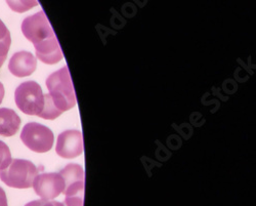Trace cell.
I'll return each instance as SVG.
<instances>
[{"instance_id": "9a60e30c", "label": "cell", "mask_w": 256, "mask_h": 206, "mask_svg": "<svg viewBox=\"0 0 256 206\" xmlns=\"http://www.w3.org/2000/svg\"><path fill=\"white\" fill-rule=\"evenodd\" d=\"M65 206H83V194L75 196H66Z\"/></svg>"}, {"instance_id": "277c9868", "label": "cell", "mask_w": 256, "mask_h": 206, "mask_svg": "<svg viewBox=\"0 0 256 206\" xmlns=\"http://www.w3.org/2000/svg\"><path fill=\"white\" fill-rule=\"evenodd\" d=\"M20 140L31 151L46 153L52 148L54 136L48 126L37 122H30L27 123L20 132Z\"/></svg>"}, {"instance_id": "ac0fdd59", "label": "cell", "mask_w": 256, "mask_h": 206, "mask_svg": "<svg viewBox=\"0 0 256 206\" xmlns=\"http://www.w3.org/2000/svg\"><path fill=\"white\" fill-rule=\"evenodd\" d=\"M0 206H8L6 194L2 187H0Z\"/></svg>"}, {"instance_id": "8fae6325", "label": "cell", "mask_w": 256, "mask_h": 206, "mask_svg": "<svg viewBox=\"0 0 256 206\" xmlns=\"http://www.w3.org/2000/svg\"><path fill=\"white\" fill-rule=\"evenodd\" d=\"M20 126V118L12 109L0 108V136H12Z\"/></svg>"}, {"instance_id": "5bb4252c", "label": "cell", "mask_w": 256, "mask_h": 206, "mask_svg": "<svg viewBox=\"0 0 256 206\" xmlns=\"http://www.w3.org/2000/svg\"><path fill=\"white\" fill-rule=\"evenodd\" d=\"M12 161V154L8 146L2 140H0V170L6 168Z\"/></svg>"}, {"instance_id": "7c38bea8", "label": "cell", "mask_w": 256, "mask_h": 206, "mask_svg": "<svg viewBox=\"0 0 256 206\" xmlns=\"http://www.w3.org/2000/svg\"><path fill=\"white\" fill-rule=\"evenodd\" d=\"M44 109H42V112L40 113L39 117L44 118V119H48V120H54L56 118H58L62 112L58 110V108L54 106V102L50 98V96L48 94H44Z\"/></svg>"}, {"instance_id": "ffe728a7", "label": "cell", "mask_w": 256, "mask_h": 206, "mask_svg": "<svg viewBox=\"0 0 256 206\" xmlns=\"http://www.w3.org/2000/svg\"><path fill=\"white\" fill-rule=\"evenodd\" d=\"M4 58H0V68H2V65H4Z\"/></svg>"}, {"instance_id": "ba28073f", "label": "cell", "mask_w": 256, "mask_h": 206, "mask_svg": "<svg viewBox=\"0 0 256 206\" xmlns=\"http://www.w3.org/2000/svg\"><path fill=\"white\" fill-rule=\"evenodd\" d=\"M65 182V189L62 193L65 196H75L84 194V170L78 164H68L60 172Z\"/></svg>"}, {"instance_id": "8992f818", "label": "cell", "mask_w": 256, "mask_h": 206, "mask_svg": "<svg viewBox=\"0 0 256 206\" xmlns=\"http://www.w3.org/2000/svg\"><path fill=\"white\" fill-rule=\"evenodd\" d=\"M32 186L41 199L52 200L62 193L65 189V182L60 172L41 174L35 178Z\"/></svg>"}, {"instance_id": "d6986e66", "label": "cell", "mask_w": 256, "mask_h": 206, "mask_svg": "<svg viewBox=\"0 0 256 206\" xmlns=\"http://www.w3.org/2000/svg\"><path fill=\"white\" fill-rule=\"evenodd\" d=\"M4 94H6V92H4V84H2V82H0V105H2V100H4Z\"/></svg>"}, {"instance_id": "9c48e42d", "label": "cell", "mask_w": 256, "mask_h": 206, "mask_svg": "<svg viewBox=\"0 0 256 206\" xmlns=\"http://www.w3.org/2000/svg\"><path fill=\"white\" fill-rule=\"evenodd\" d=\"M37 67V60L30 52H16L10 60L8 70L16 77L30 76Z\"/></svg>"}, {"instance_id": "5b68a950", "label": "cell", "mask_w": 256, "mask_h": 206, "mask_svg": "<svg viewBox=\"0 0 256 206\" xmlns=\"http://www.w3.org/2000/svg\"><path fill=\"white\" fill-rule=\"evenodd\" d=\"M22 32L34 46L56 36L44 10L27 16L22 23Z\"/></svg>"}, {"instance_id": "6da1fadb", "label": "cell", "mask_w": 256, "mask_h": 206, "mask_svg": "<svg viewBox=\"0 0 256 206\" xmlns=\"http://www.w3.org/2000/svg\"><path fill=\"white\" fill-rule=\"evenodd\" d=\"M46 86L54 106L62 113L75 107L76 96L67 66L54 72L46 79Z\"/></svg>"}, {"instance_id": "52a82bcc", "label": "cell", "mask_w": 256, "mask_h": 206, "mask_svg": "<svg viewBox=\"0 0 256 206\" xmlns=\"http://www.w3.org/2000/svg\"><path fill=\"white\" fill-rule=\"evenodd\" d=\"M56 154L62 158L72 159L83 153V138L79 130H71L62 132L56 142Z\"/></svg>"}, {"instance_id": "e0dca14e", "label": "cell", "mask_w": 256, "mask_h": 206, "mask_svg": "<svg viewBox=\"0 0 256 206\" xmlns=\"http://www.w3.org/2000/svg\"><path fill=\"white\" fill-rule=\"evenodd\" d=\"M10 36V30L6 28V26L4 25V23L0 20V40H4V38Z\"/></svg>"}, {"instance_id": "4fadbf2b", "label": "cell", "mask_w": 256, "mask_h": 206, "mask_svg": "<svg viewBox=\"0 0 256 206\" xmlns=\"http://www.w3.org/2000/svg\"><path fill=\"white\" fill-rule=\"evenodd\" d=\"M10 8L16 12H26L38 6L37 0H6Z\"/></svg>"}, {"instance_id": "3957f363", "label": "cell", "mask_w": 256, "mask_h": 206, "mask_svg": "<svg viewBox=\"0 0 256 206\" xmlns=\"http://www.w3.org/2000/svg\"><path fill=\"white\" fill-rule=\"evenodd\" d=\"M14 100L20 111L31 116H39L44 106V92L35 81L20 84L14 92Z\"/></svg>"}, {"instance_id": "7a4b0ae2", "label": "cell", "mask_w": 256, "mask_h": 206, "mask_svg": "<svg viewBox=\"0 0 256 206\" xmlns=\"http://www.w3.org/2000/svg\"><path fill=\"white\" fill-rule=\"evenodd\" d=\"M37 176L38 168L25 159H12L6 168L0 170V180L6 186L16 189L31 188Z\"/></svg>"}, {"instance_id": "2e32d148", "label": "cell", "mask_w": 256, "mask_h": 206, "mask_svg": "<svg viewBox=\"0 0 256 206\" xmlns=\"http://www.w3.org/2000/svg\"><path fill=\"white\" fill-rule=\"evenodd\" d=\"M25 206H65L64 203L58 202V201H48L44 199L40 200H34L29 203H27Z\"/></svg>"}, {"instance_id": "30bf717a", "label": "cell", "mask_w": 256, "mask_h": 206, "mask_svg": "<svg viewBox=\"0 0 256 206\" xmlns=\"http://www.w3.org/2000/svg\"><path fill=\"white\" fill-rule=\"evenodd\" d=\"M34 48L36 50L37 58H39L44 64L54 65L62 58V52L56 36L35 46Z\"/></svg>"}]
</instances>
